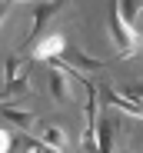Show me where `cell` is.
<instances>
[{
  "mask_svg": "<svg viewBox=\"0 0 143 153\" xmlns=\"http://www.w3.org/2000/svg\"><path fill=\"white\" fill-rule=\"evenodd\" d=\"M67 50H70V43H67ZM70 67H77V70H103L107 63H103V60H97V57L80 53V50H70Z\"/></svg>",
  "mask_w": 143,
  "mask_h": 153,
  "instance_id": "cell-8",
  "label": "cell"
},
{
  "mask_svg": "<svg viewBox=\"0 0 143 153\" xmlns=\"http://www.w3.org/2000/svg\"><path fill=\"white\" fill-rule=\"evenodd\" d=\"M0 113H4L20 133H27L30 126L37 123V110H17V107H10V103H0Z\"/></svg>",
  "mask_w": 143,
  "mask_h": 153,
  "instance_id": "cell-5",
  "label": "cell"
},
{
  "mask_svg": "<svg viewBox=\"0 0 143 153\" xmlns=\"http://www.w3.org/2000/svg\"><path fill=\"white\" fill-rule=\"evenodd\" d=\"M43 143L63 153V146H67V133L60 130V126H43Z\"/></svg>",
  "mask_w": 143,
  "mask_h": 153,
  "instance_id": "cell-10",
  "label": "cell"
},
{
  "mask_svg": "<svg viewBox=\"0 0 143 153\" xmlns=\"http://www.w3.org/2000/svg\"><path fill=\"white\" fill-rule=\"evenodd\" d=\"M23 93H30L27 73H13V76H7V80L0 83V97H23Z\"/></svg>",
  "mask_w": 143,
  "mask_h": 153,
  "instance_id": "cell-7",
  "label": "cell"
},
{
  "mask_svg": "<svg viewBox=\"0 0 143 153\" xmlns=\"http://www.w3.org/2000/svg\"><path fill=\"white\" fill-rule=\"evenodd\" d=\"M110 37H113V43H116V50H120L123 60H130L136 50H140V47H136V27H130V23L120 17L116 4L110 7Z\"/></svg>",
  "mask_w": 143,
  "mask_h": 153,
  "instance_id": "cell-1",
  "label": "cell"
},
{
  "mask_svg": "<svg viewBox=\"0 0 143 153\" xmlns=\"http://www.w3.org/2000/svg\"><path fill=\"white\" fill-rule=\"evenodd\" d=\"M20 140L27 143V153H60V150H53V146H47L43 140H33V137H27V133H20Z\"/></svg>",
  "mask_w": 143,
  "mask_h": 153,
  "instance_id": "cell-11",
  "label": "cell"
},
{
  "mask_svg": "<svg viewBox=\"0 0 143 153\" xmlns=\"http://www.w3.org/2000/svg\"><path fill=\"white\" fill-rule=\"evenodd\" d=\"M63 7H67V0H40V4L33 7V30H30L27 40H23V47L30 50V43L40 40V37L47 33V23H50V17H57Z\"/></svg>",
  "mask_w": 143,
  "mask_h": 153,
  "instance_id": "cell-2",
  "label": "cell"
},
{
  "mask_svg": "<svg viewBox=\"0 0 143 153\" xmlns=\"http://www.w3.org/2000/svg\"><path fill=\"white\" fill-rule=\"evenodd\" d=\"M113 140H116V120H97V153H113Z\"/></svg>",
  "mask_w": 143,
  "mask_h": 153,
  "instance_id": "cell-6",
  "label": "cell"
},
{
  "mask_svg": "<svg viewBox=\"0 0 143 153\" xmlns=\"http://www.w3.org/2000/svg\"><path fill=\"white\" fill-rule=\"evenodd\" d=\"M136 47H143V27L136 30Z\"/></svg>",
  "mask_w": 143,
  "mask_h": 153,
  "instance_id": "cell-15",
  "label": "cell"
},
{
  "mask_svg": "<svg viewBox=\"0 0 143 153\" xmlns=\"http://www.w3.org/2000/svg\"><path fill=\"white\" fill-rule=\"evenodd\" d=\"M67 80H70V76H67L60 67H53V70H50V97L57 100L60 107L73 103V93H70V83H67Z\"/></svg>",
  "mask_w": 143,
  "mask_h": 153,
  "instance_id": "cell-4",
  "label": "cell"
},
{
  "mask_svg": "<svg viewBox=\"0 0 143 153\" xmlns=\"http://www.w3.org/2000/svg\"><path fill=\"white\" fill-rule=\"evenodd\" d=\"M120 93H123V97H130L133 103H143V80H133V83H123V87H120Z\"/></svg>",
  "mask_w": 143,
  "mask_h": 153,
  "instance_id": "cell-12",
  "label": "cell"
},
{
  "mask_svg": "<svg viewBox=\"0 0 143 153\" xmlns=\"http://www.w3.org/2000/svg\"><path fill=\"white\" fill-rule=\"evenodd\" d=\"M67 50V37L63 33H43L40 40L30 43V57L33 60H53Z\"/></svg>",
  "mask_w": 143,
  "mask_h": 153,
  "instance_id": "cell-3",
  "label": "cell"
},
{
  "mask_svg": "<svg viewBox=\"0 0 143 153\" xmlns=\"http://www.w3.org/2000/svg\"><path fill=\"white\" fill-rule=\"evenodd\" d=\"M7 17H10V4H0V27H4Z\"/></svg>",
  "mask_w": 143,
  "mask_h": 153,
  "instance_id": "cell-14",
  "label": "cell"
},
{
  "mask_svg": "<svg viewBox=\"0 0 143 153\" xmlns=\"http://www.w3.org/2000/svg\"><path fill=\"white\" fill-rule=\"evenodd\" d=\"M0 83H4V80H0Z\"/></svg>",
  "mask_w": 143,
  "mask_h": 153,
  "instance_id": "cell-16",
  "label": "cell"
},
{
  "mask_svg": "<svg viewBox=\"0 0 143 153\" xmlns=\"http://www.w3.org/2000/svg\"><path fill=\"white\" fill-rule=\"evenodd\" d=\"M13 143H17V133H10V130H4V126H0V153H10Z\"/></svg>",
  "mask_w": 143,
  "mask_h": 153,
  "instance_id": "cell-13",
  "label": "cell"
},
{
  "mask_svg": "<svg viewBox=\"0 0 143 153\" xmlns=\"http://www.w3.org/2000/svg\"><path fill=\"white\" fill-rule=\"evenodd\" d=\"M113 4H116V10H120V17L133 27L136 17H140V4H143V0H113Z\"/></svg>",
  "mask_w": 143,
  "mask_h": 153,
  "instance_id": "cell-9",
  "label": "cell"
}]
</instances>
